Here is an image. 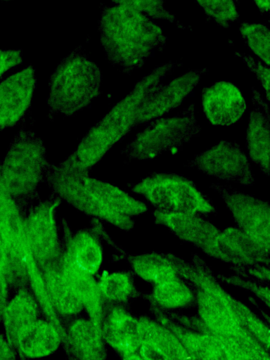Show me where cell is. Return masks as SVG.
Masks as SVG:
<instances>
[{"label":"cell","instance_id":"6da1fadb","mask_svg":"<svg viewBox=\"0 0 270 360\" xmlns=\"http://www.w3.org/2000/svg\"><path fill=\"white\" fill-rule=\"evenodd\" d=\"M178 275L195 294L198 316L202 326L221 338L238 360H270V352L244 327L231 304V297L205 261L194 254L190 261L167 252Z\"/></svg>","mask_w":270,"mask_h":360},{"label":"cell","instance_id":"7a4b0ae2","mask_svg":"<svg viewBox=\"0 0 270 360\" xmlns=\"http://www.w3.org/2000/svg\"><path fill=\"white\" fill-rule=\"evenodd\" d=\"M181 65L178 61H169L155 67L144 76L89 130L77 148L57 166L71 172L89 174L116 143L139 124L142 108L163 85L161 80Z\"/></svg>","mask_w":270,"mask_h":360},{"label":"cell","instance_id":"3957f363","mask_svg":"<svg viewBox=\"0 0 270 360\" xmlns=\"http://www.w3.org/2000/svg\"><path fill=\"white\" fill-rule=\"evenodd\" d=\"M114 3L101 12V44L110 63L131 73L141 68L155 51H162L167 37L160 27L126 1Z\"/></svg>","mask_w":270,"mask_h":360},{"label":"cell","instance_id":"277c9868","mask_svg":"<svg viewBox=\"0 0 270 360\" xmlns=\"http://www.w3.org/2000/svg\"><path fill=\"white\" fill-rule=\"evenodd\" d=\"M51 165L43 141L34 132L20 129L11 141L0 169V193L22 204L31 200Z\"/></svg>","mask_w":270,"mask_h":360},{"label":"cell","instance_id":"5b68a950","mask_svg":"<svg viewBox=\"0 0 270 360\" xmlns=\"http://www.w3.org/2000/svg\"><path fill=\"white\" fill-rule=\"evenodd\" d=\"M102 74L96 63L76 47L61 60L49 79V115L71 117L100 93Z\"/></svg>","mask_w":270,"mask_h":360},{"label":"cell","instance_id":"8992f818","mask_svg":"<svg viewBox=\"0 0 270 360\" xmlns=\"http://www.w3.org/2000/svg\"><path fill=\"white\" fill-rule=\"evenodd\" d=\"M131 191L142 196L155 210L202 216L216 212L211 200L193 181L181 174L153 173L134 184Z\"/></svg>","mask_w":270,"mask_h":360},{"label":"cell","instance_id":"52a82bcc","mask_svg":"<svg viewBox=\"0 0 270 360\" xmlns=\"http://www.w3.org/2000/svg\"><path fill=\"white\" fill-rule=\"evenodd\" d=\"M200 131L193 103L179 115L150 122L128 143L124 153L132 160H152L167 151L175 153Z\"/></svg>","mask_w":270,"mask_h":360},{"label":"cell","instance_id":"ba28073f","mask_svg":"<svg viewBox=\"0 0 270 360\" xmlns=\"http://www.w3.org/2000/svg\"><path fill=\"white\" fill-rule=\"evenodd\" d=\"M46 181L53 195L84 214L96 221L105 222L123 231L134 226L132 218L120 214L103 204L72 172L51 165Z\"/></svg>","mask_w":270,"mask_h":360},{"label":"cell","instance_id":"9c48e42d","mask_svg":"<svg viewBox=\"0 0 270 360\" xmlns=\"http://www.w3.org/2000/svg\"><path fill=\"white\" fill-rule=\"evenodd\" d=\"M239 228L270 257V202L238 191L230 185L212 183Z\"/></svg>","mask_w":270,"mask_h":360},{"label":"cell","instance_id":"30bf717a","mask_svg":"<svg viewBox=\"0 0 270 360\" xmlns=\"http://www.w3.org/2000/svg\"><path fill=\"white\" fill-rule=\"evenodd\" d=\"M60 202L53 195L34 205L25 217L28 247L41 271L57 265L61 257L63 243L57 223Z\"/></svg>","mask_w":270,"mask_h":360},{"label":"cell","instance_id":"8fae6325","mask_svg":"<svg viewBox=\"0 0 270 360\" xmlns=\"http://www.w3.org/2000/svg\"><path fill=\"white\" fill-rule=\"evenodd\" d=\"M217 179L252 186L255 177L250 160L236 142L221 141L212 148L195 155L185 164Z\"/></svg>","mask_w":270,"mask_h":360},{"label":"cell","instance_id":"7c38bea8","mask_svg":"<svg viewBox=\"0 0 270 360\" xmlns=\"http://www.w3.org/2000/svg\"><path fill=\"white\" fill-rule=\"evenodd\" d=\"M202 251L212 259L229 264L230 267L270 269V257L236 226L221 229Z\"/></svg>","mask_w":270,"mask_h":360},{"label":"cell","instance_id":"4fadbf2b","mask_svg":"<svg viewBox=\"0 0 270 360\" xmlns=\"http://www.w3.org/2000/svg\"><path fill=\"white\" fill-rule=\"evenodd\" d=\"M34 69L29 65L1 80L0 86L1 129L18 124L26 114L36 86Z\"/></svg>","mask_w":270,"mask_h":360},{"label":"cell","instance_id":"5bb4252c","mask_svg":"<svg viewBox=\"0 0 270 360\" xmlns=\"http://www.w3.org/2000/svg\"><path fill=\"white\" fill-rule=\"evenodd\" d=\"M202 106L208 121L219 126L237 122L247 108L240 91L227 81L217 82L205 87L202 94Z\"/></svg>","mask_w":270,"mask_h":360},{"label":"cell","instance_id":"9a60e30c","mask_svg":"<svg viewBox=\"0 0 270 360\" xmlns=\"http://www.w3.org/2000/svg\"><path fill=\"white\" fill-rule=\"evenodd\" d=\"M63 251L60 259L75 269L95 276L101 269L103 249L97 233L88 229L72 232L63 225Z\"/></svg>","mask_w":270,"mask_h":360},{"label":"cell","instance_id":"2e32d148","mask_svg":"<svg viewBox=\"0 0 270 360\" xmlns=\"http://www.w3.org/2000/svg\"><path fill=\"white\" fill-rule=\"evenodd\" d=\"M207 68L194 69L162 85L146 103L139 124L150 122L177 108L198 85Z\"/></svg>","mask_w":270,"mask_h":360},{"label":"cell","instance_id":"e0dca14e","mask_svg":"<svg viewBox=\"0 0 270 360\" xmlns=\"http://www.w3.org/2000/svg\"><path fill=\"white\" fill-rule=\"evenodd\" d=\"M101 333L105 343L122 356L138 352L141 341L139 319L122 305L104 306Z\"/></svg>","mask_w":270,"mask_h":360},{"label":"cell","instance_id":"ac0fdd59","mask_svg":"<svg viewBox=\"0 0 270 360\" xmlns=\"http://www.w3.org/2000/svg\"><path fill=\"white\" fill-rule=\"evenodd\" d=\"M153 218L156 224L168 229L180 240L201 250L221 230L203 216L196 214L167 212L155 210Z\"/></svg>","mask_w":270,"mask_h":360},{"label":"cell","instance_id":"d6986e66","mask_svg":"<svg viewBox=\"0 0 270 360\" xmlns=\"http://www.w3.org/2000/svg\"><path fill=\"white\" fill-rule=\"evenodd\" d=\"M252 103L246 134L250 160L270 176V110L259 93L252 89Z\"/></svg>","mask_w":270,"mask_h":360},{"label":"cell","instance_id":"ffe728a7","mask_svg":"<svg viewBox=\"0 0 270 360\" xmlns=\"http://www.w3.org/2000/svg\"><path fill=\"white\" fill-rule=\"evenodd\" d=\"M72 173L103 204L120 214L132 218L143 214L148 210L147 204L112 183L89 174Z\"/></svg>","mask_w":270,"mask_h":360},{"label":"cell","instance_id":"44dd1931","mask_svg":"<svg viewBox=\"0 0 270 360\" xmlns=\"http://www.w3.org/2000/svg\"><path fill=\"white\" fill-rule=\"evenodd\" d=\"M40 306L28 288L16 292L1 312V319L8 341L17 348V340L20 331L39 319Z\"/></svg>","mask_w":270,"mask_h":360},{"label":"cell","instance_id":"7402d4cb","mask_svg":"<svg viewBox=\"0 0 270 360\" xmlns=\"http://www.w3.org/2000/svg\"><path fill=\"white\" fill-rule=\"evenodd\" d=\"M59 268L65 281L82 302L89 319L101 331L104 311V301L100 292L98 281L94 276L82 272L59 261Z\"/></svg>","mask_w":270,"mask_h":360},{"label":"cell","instance_id":"603a6c76","mask_svg":"<svg viewBox=\"0 0 270 360\" xmlns=\"http://www.w3.org/2000/svg\"><path fill=\"white\" fill-rule=\"evenodd\" d=\"M62 340L53 323L48 319H38L20 331L17 349L27 358H41L56 352Z\"/></svg>","mask_w":270,"mask_h":360},{"label":"cell","instance_id":"cb8c5ba5","mask_svg":"<svg viewBox=\"0 0 270 360\" xmlns=\"http://www.w3.org/2000/svg\"><path fill=\"white\" fill-rule=\"evenodd\" d=\"M66 334L67 345L78 360H105V342L101 330L90 319L72 321Z\"/></svg>","mask_w":270,"mask_h":360},{"label":"cell","instance_id":"d4e9b609","mask_svg":"<svg viewBox=\"0 0 270 360\" xmlns=\"http://www.w3.org/2000/svg\"><path fill=\"white\" fill-rule=\"evenodd\" d=\"M124 257L131 271L153 285L179 276L167 252L126 254Z\"/></svg>","mask_w":270,"mask_h":360},{"label":"cell","instance_id":"484cf974","mask_svg":"<svg viewBox=\"0 0 270 360\" xmlns=\"http://www.w3.org/2000/svg\"><path fill=\"white\" fill-rule=\"evenodd\" d=\"M148 297L151 305L167 311L195 303L193 288L179 276L154 285Z\"/></svg>","mask_w":270,"mask_h":360},{"label":"cell","instance_id":"4316f807","mask_svg":"<svg viewBox=\"0 0 270 360\" xmlns=\"http://www.w3.org/2000/svg\"><path fill=\"white\" fill-rule=\"evenodd\" d=\"M41 272L58 314L72 316L81 312L84 306L62 275L59 263Z\"/></svg>","mask_w":270,"mask_h":360},{"label":"cell","instance_id":"83f0119b","mask_svg":"<svg viewBox=\"0 0 270 360\" xmlns=\"http://www.w3.org/2000/svg\"><path fill=\"white\" fill-rule=\"evenodd\" d=\"M141 340L158 345L170 360H195L178 336L158 321L148 317L139 318Z\"/></svg>","mask_w":270,"mask_h":360},{"label":"cell","instance_id":"f1b7e54d","mask_svg":"<svg viewBox=\"0 0 270 360\" xmlns=\"http://www.w3.org/2000/svg\"><path fill=\"white\" fill-rule=\"evenodd\" d=\"M132 273L127 271L105 272L99 276L97 281L104 302L122 305L137 295Z\"/></svg>","mask_w":270,"mask_h":360},{"label":"cell","instance_id":"f546056e","mask_svg":"<svg viewBox=\"0 0 270 360\" xmlns=\"http://www.w3.org/2000/svg\"><path fill=\"white\" fill-rule=\"evenodd\" d=\"M239 30L248 48L270 68V29L259 23L243 22Z\"/></svg>","mask_w":270,"mask_h":360},{"label":"cell","instance_id":"4dcf8cb0","mask_svg":"<svg viewBox=\"0 0 270 360\" xmlns=\"http://www.w3.org/2000/svg\"><path fill=\"white\" fill-rule=\"evenodd\" d=\"M207 17L222 28L229 27L239 18L236 1H198Z\"/></svg>","mask_w":270,"mask_h":360},{"label":"cell","instance_id":"1f68e13d","mask_svg":"<svg viewBox=\"0 0 270 360\" xmlns=\"http://www.w3.org/2000/svg\"><path fill=\"white\" fill-rule=\"evenodd\" d=\"M217 279L224 283L250 292L270 310V285L240 277L236 274H216Z\"/></svg>","mask_w":270,"mask_h":360},{"label":"cell","instance_id":"d6a6232c","mask_svg":"<svg viewBox=\"0 0 270 360\" xmlns=\"http://www.w3.org/2000/svg\"><path fill=\"white\" fill-rule=\"evenodd\" d=\"M128 4L133 6L146 15L151 18L166 20L179 25L175 16L165 9L162 1H126Z\"/></svg>","mask_w":270,"mask_h":360},{"label":"cell","instance_id":"836d02e7","mask_svg":"<svg viewBox=\"0 0 270 360\" xmlns=\"http://www.w3.org/2000/svg\"><path fill=\"white\" fill-rule=\"evenodd\" d=\"M236 56L243 60L248 68L256 75L270 102V68L244 53L236 52Z\"/></svg>","mask_w":270,"mask_h":360},{"label":"cell","instance_id":"e575fe53","mask_svg":"<svg viewBox=\"0 0 270 360\" xmlns=\"http://www.w3.org/2000/svg\"><path fill=\"white\" fill-rule=\"evenodd\" d=\"M137 352L143 360H170L158 345L147 340H141Z\"/></svg>","mask_w":270,"mask_h":360},{"label":"cell","instance_id":"d590c367","mask_svg":"<svg viewBox=\"0 0 270 360\" xmlns=\"http://www.w3.org/2000/svg\"><path fill=\"white\" fill-rule=\"evenodd\" d=\"M22 61V50H1V75Z\"/></svg>","mask_w":270,"mask_h":360},{"label":"cell","instance_id":"8d00e7d4","mask_svg":"<svg viewBox=\"0 0 270 360\" xmlns=\"http://www.w3.org/2000/svg\"><path fill=\"white\" fill-rule=\"evenodd\" d=\"M15 347L8 341L4 334L1 335L0 360H16Z\"/></svg>","mask_w":270,"mask_h":360},{"label":"cell","instance_id":"74e56055","mask_svg":"<svg viewBox=\"0 0 270 360\" xmlns=\"http://www.w3.org/2000/svg\"><path fill=\"white\" fill-rule=\"evenodd\" d=\"M9 289L10 288L6 281L1 277V312L4 310L8 302V297Z\"/></svg>","mask_w":270,"mask_h":360},{"label":"cell","instance_id":"f35d334b","mask_svg":"<svg viewBox=\"0 0 270 360\" xmlns=\"http://www.w3.org/2000/svg\"><path fill=\"white\" fill-rule=\"evenodd\" d=\"M262 12L268 13L270 15V1H254Z\"/></svg>","mask_w":270,"mask_h":360},{"label":"cell","instance_id":"ab89813d","mask_svg":"<svg viewBox=\"0 0 270 360\" xmlns=\"http://www.w3.org/2000/svg\"><path fill=\"white\" fill-rule=\"evenodd\" d=\"M122 360H143L138 352L123 355Z\"/></svg>","mask_w":270,"mask_h":360}]
</instances>
